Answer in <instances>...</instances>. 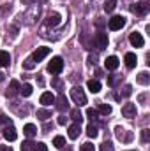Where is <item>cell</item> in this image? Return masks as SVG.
I'll use <instances>...</instances> for the list:
<instances>
[{"label":"cell","mask_w":150,"mask_h":151,"mask_svg":"<svg viewBox=\"0 0 150 151\" xmlns=\"http://www.w3.org/2000/svg\"><path fill=\"white\" fill-rule=\"evenodd\" d=\"M39 14H41V7H37V5H28V11L23 12L18 19H21L25 25H32V23H36Z\"/></svg>","instance_id":"obj_1"},{"label":"cell","mask_w":150,"mask_h":151,"mask_svg":"<svg viewBox=\"0 0 150 151\" xmlns=\"http://www.w3.org/2000/svg\"><path fill=\"white\" fill-rule=\"evenodd\" d=\"M71 99H73V102H74L78 107H81V106L87 104V95H85V91L81 90V86H74V88L71 90Z\"/></svg>","instance_id":"obj_2"},{"label":"cell","mask_w":150,"mask_h":151,"mask_svg":"<svg viewBox=\"0 0 150 151\" xmlns=\"http://www.w3.org/2000/svg\"><path fill=\"white\" fill-rule=\"evenodd\" d=\"M62 69H64V60H62L60 56L51 58V62L48 63V70H50L51 74H60Z\"/></svg>","instance_id":"obj_3"},{"label":"cell","mask_w":150,"mask_h":151,"mask_svg":"<svg viewBox=\"0 0 150 151\" xmlns=\"http://www.w3.org/2000/svg\"><path fill=\"white\" fill-rule=\"evenodd\" d=\"M131 11H133L134 14H138V16H145L150 11V4L149 2H136V4L131 5Z\"/></svg>","instance_id":"obj_4"},{"label":"cell","mask_w":150,"mask_h":151,"mask_svg":"<svg viewBox=\"0 0 150 151\" xmlns=\"http://www.w3.org/2000/svg\"><path fill=\"white\" fill-rule=\"evenodd\" d=\"M115 135H117V139L118 141H122V142H131L133 141V132H127L125 128H122V127H117L115 128Z\"/></svg>","instance_id":"obj_5"},{"label":"cell","mask_w":150,"mask_h":151,"mask_svg":"<svg viewBox=\"0 0 150 151\" xmlns=\"http://www.w3.org/2000/svg\"><path fill=\"white\" fill-rule=\"evenodd\" d=\"M124 25H125V18L124 16H113L111 19L108 21V27H110V30H113V32L124 28Z\"/></svg>","instance_id":"obj_6"},{"label":"cell","mask_w":150,"mask_h":151,"mask_svg":"<svg viewBox=\"0 0 150 151\" xmlns=\"http://www.w3.org/2000/svg\"><path fill=\"white\" fill-rule=\"evenodd\" d=\"M94 42H95V47H97L99 51L104 49V47H108V34H104V32H97L95 37H94Z\"/></svg>","instance_id":"obj_7"},{"label":"cell","mask_w":150,"mask_h":151,"mask_svg":"<svg viewBox=\"0 0 150 151\" xmlns=\"http://www.w3.org/2000/svg\"><path fill=\"white\" fill-rule=\"evenodd\" d=\"M60 23H62V16H60L58 12H51V14L48 16V19L44 21V27H48V28L51 27V28H53V27H58Z\"/></svg>","instance_id":"obj_8"},{"label":"cell","mask_w":150,"mask_h":151,"mask_svg":"<svg viewBox=\"0 0 150 151\" xmlns=\"http://www.w3.org/2000/svg\"><path fill=\"white\" fill-rule=\"evenodd\" d=\"M50 55V47H46V46H42V47H37L36 51H34V55H32V60L34 62H41V60H44L46 56Z\"/></svg>","instance_id":"obj_9"},{"label":"cell","mask_w":150,"mask_h":151,"mask_svg":"<svg viewBox=\"0 0 150 151\" xmlns=\"http://www.w3.org/2000/svg\"><path fill=\"white\" fill-rule=\"evenodd\" d=\"M2 132H4V137H5V141H9V142L16 141V137H18V132H16V128H14L12 125L5 127V128H4Z\"/></svg>","instance_id":"obj_10"},{"label":"cell","mask_w":150,"mask_h":151,"mask_svg":"<svg viewBox=\"0 0 150 151\" xmlns=\"http://www.w3.org/2000/svg\"><path fill=\"white\" fill-rule=\"evenodd\" d=\"M129 42H131L134 47H141V46L145 44V40H143V37H141L140 32H133V34L129 35Z\"/></svg>","instance_id":"obj_11"},{"label":"cell","mask_w":150,"mask_h":151,"mask_svg":"<svg viewBox=\"0 0 150 151\" xmlns=\"http://www.w3.org/2000/svg\"><path fill=\"white\" fill-rule=\"evenodd\" d=\"M122 114H124V118L133 119V118L136 116V106H134V104H124V107H122Z\"/></svg>","instance_id":"obj_12"},{"label":"cell","mask_w":150,"mask_h":151,"mask_svg":"<svg viewBox=\"0 0 150 151\" xmlns=\"http://www.w3.org/2000/svg\"><path fill=\"white\" fill-rule=\"evenodd\" d=\"M55 102H57V109H58V111H67V109H69V100L66 99L64 93L58 95V99H55Z\"/></svg>","instance_id":"obj_13"},{"label":"cell","mask_w":150,"mask_h":151,"mask_svg":"<svg viewBox=\"0 0 150 151\" xmlns=\"http://www.w3.org/2000/svg\"><path fill=\"white\" fill-rule=\"evenodd\" d=\"M41 104H42V106H51V104H55V95H53L51 91H44V93L41 95Z\"/></svg>","instance_id":"obj_14"},{"label":"cell","mask_w":150,"mask_h":151,"mask_svg":"<svg viewBox=\"0 0 150 151\" xmlns=\"http://www.w3.org/2000/svg\"><path fill=\"white\" fill-rule=\"evenodd\" d=\"M20 88H21V86H20V83H18V81H11L9 90L5 91V95H7V97H14V95H18V93H20Z\"/></svg>","instance_id":"obj_15"},{"label":"cell","mask_w":150,"mask_h":151,"mask_svg":"<svg viewBox=\"0 0 150 151\" xmlns=\"http://www.w3.org/2000/svg\"><path fill=\"white\" fill-rule=\"evenodd\" d=\"M81 134V125L79 123H73L69 127V139H78Z\"/></svg>","instance_id":"obj_16"},{"label":"cell","mask_w":150,"mask_h":151,"mask_svg":"<svg viewBox=\"0 0 150 151\" xmlns=\"http://www.w3.org/2000/svg\"><path fill=\"white\" fill-rule=\"evenodd\" d=\"M124 60H125V65H127V69H134V67H136V62H138V58H136V55H134V53H127Z\"/></svg>","instance_id":"obj_17"},{"label":"cell","mask_w":150,"mask_h":151,"mask_svg":"<svg viewBox=\"0 0 150 151\" xmlns=\"http://www.w3.org/2000/svg\"><path fill=\"white\" fill-rule=\"evenodd\" d=\"M104 65H106L108 70H115V69L118 67V58H117V56H108V58L104 60Z\"/></svg>","instance_id":"obj_18"},{"label":"cell","mask_w":150,"mask_h":151,"mask_svg":"<svg viewBox=\"0 0 150 151\" xmlns=\"http://www.w3.org/2000/svg\"><path fill=\"white\" fill-rule=\"evenodd\" d=\"M87 86H88V90H90L92 93H99V91H101V83H99L97 79H90V81L87 83Z\"/></svg>","instance_id":"obj_19"},{"label":"cell","mask_w":150,"mask_h":151,"mask_svg":"<svg viewBox=\"0 0 150 151\" xmlns=\"http://www.w3.org/2000/svg\"><path fill=\"white\" fill-rule=\"evenodd\" d=\"M23 134H25L27 137H34V135L37 134V128H36V125H32V123H27V125L23 127Z\"/></svg>","instance_id":"obj_20"},{"label":"cell","mask_w":150,"mask_h":151,"mask_svg":"<svg viewBox=\"0 0 150 151\" xmlns=\"http://www.w3.org/2000/svg\"><path fill=\"white\" fill-rule=\"evenodd\" d=\"M136 81H138L140 84L147 86V84L150 83V74H149V72H140V74H138V77H136Z\"/></svg>","instance_id":"obj_21"},{"label":"cell","mask_w":150,"mask_h":151,"mask_svg":"<svg viewBox=\"0 0 150 151\" xmlns=\"http://www.w3.org/2000/svg\"><path fill=\"white\" fill-rule=\"evenodd\" d=\"M11 63V56L7 51H0V67H7Z\"/></svg>","instance_id":"obj_22"},{"label":"cell","mask_w":150,"mask_h":151,"mask_svg":"<svg viewBox=\"0 0 150 151\" xmlns=\"http://www.w3.org/2000/svg\"><path fill=\"white\" fill-rule=\"evenodd\" d=\"M97 134H99V132H97V127H95L94 123H90V125L87 127V135H88L90 139H95V137H97Z\"/></svg>","instance_id":"obj_23"},{"label":"cell","mask_w":150,"mask_h":151,"mask_svg":"<svg viewBox=\"0 0 150 151\" xmlns=\"http://www.w3.org/2000/svg\"><path fill=\"white\" fill-rule=\"evenodd\" d=\"M97 113L108 116V114H111V106H108V104H99V106H97Z\"/></svg>","instance_id":"obj_24"},{"label":"cell","mask_w":150,"mask_h":151,"mask_svg":"<svg viewBox=\"0 0 150 151\" xmlns=\"http://www.w3.org/2000/svg\"><path fill=\"white\" fill-rule=\"evenodd\" d=\"M37 118L41 119V121H46V119L51 118V111H48V109H39L37 111Z\"/></svg>","instance_id":"obj_25"},{"label":"cell","mask_w":150,"mask_h":151,"mask_svg":"<svg viewBox=\"0 0 150 151\" xmlns=\"http://www.w3.org/2000/svg\"><path fill=\"white\" fill-rule=\"evenodd\" d=\"M53 146L58 148V150H64V146H66V139H64L62 135H57V137L53 139Z\"/></svg>","instance_id":"obj_26"},{"label":"cell","mask_w":150,"mask_h":151,"mask_svg":"<svg viewBox=\"0 0 150 151\" xmlns=\"http://www.w3.org/2000/svg\"><path fill=\"white\" fill-rule=\"evenodd\" d=\"M87 118H88L92 123H94V121H97V119H99V113H97V109H92V107H90V109H87Z\"/></svg>","instance_id":"obj_27"},{"label":"cell","mask_w":150,"mask_h":151,"mask_svg":"<svg viewBox=\"0 0 150 151\" xmlns=\"http://www.w3.org/2000/svg\"><path fill=\"white\" fill-rule=\"evenodd\" d=\"M9 125H12L11 118H7L5 114L0 113V130H4V128H5V127H9Z\"/></svg>","instance_id":"obj_28"},{"label":"cell","mask_w":150,"mask_h":151,"mask_svg":"<svg viewBox=\"0 0 150 151\" xmlns=\"http://www.w3.org/2000/svg\"><path fill=\"white\" fill-rule=\"evenodd\" d=\"M32 90H34V88H32L30 84H23V86L20 88V93H21L23 97H30V95H32Z\"/></svg>","instance_id":"obj_29"},{"label":"cell","mask_w":150,"mask_h":151,"mask_svg":"<svg viewBox=\"0 0 150 151\" xmlns=\"http://www.w3.org/2000/svg\"><path fill=\"white\" fill-rule=\"evenodd\" d=\"M71 118L74 119V123H79V125H81V121H83V114L79 113V109H74V111H71Z\"/></svg>","instance_id":"obj_30"},{"label":"cell","mask_w":150,"mask_h":151,"mask_svg":"<svg viewBox=\"0 0 150 151\" xmlns=\"http://www.w3.org/2000/svg\"><path fill=\"white\" fill-rule=\"evenodd\" d=\"M34 67H36V62L32 60V56H28V58L23 62V69H27V70H32Z\"/></svg>","instance_id":"obj_31"},{"label":"cell","mask_w":150,"mask_h":151,"mask_svg":"<svg viewBox=\"0 0 150 151\" xmlns=\"http://www.w3.org/2000/svg\"><path fill=\"white\" fill-rule=\"evenodd\" d=\"M115 7H117V0H108V2L104 4V11H106V12H113Z\"/></svg>","instance_id":"obj_32"},{"label":"cell","mask_w":150,"mask_h":151,"mask_svg":"<svg viewBox=\"0 0 150 151\" xmlns=\"http://www.w3.org/2000/svg\"><path fill=\"white\" fill-rule=\"evenodd\" d=\"M122 79V76H118V74H113V76H108V84L110 86H117V83Z\"/></svg>","instance_id":"obj_33"},{"label":"cell","mask_w":150,"mask_h":151,"mask_svg":"<svg viewBox=\"0 0 150 151\" xmlns=\"http://www.w3.org/2000/svg\"><path fill=\"white\" fill-rule=\"evenodd\" d=\"M131 93H133V86H131V84H125L124 90L120 91V97H129ZM120 97H118V99H120Z\"/></svg>","instance_id":"obj_34"},{"label":"cell","mask_w":150,"mask_h":151,"mask_svg":"<svg viewBox=\"0 0 150 151\" xmlns=\"http://www.w3.org/2000/svg\"><path fill=\"white\" fill-rule=\"evenodd\" d=\"M12 11V4H4V7H0V16H5Z\"/></svg>","instance_id":"obj_35"},{"label":"cell","mask_w":150,"mask_h":151,"mask_svg":"<svg viewBox=\"0 0 150 151\" xmlns=\"http://www.w3.org/2000/svg\"><path fill=\"white\" fill-rule=\"evenodd\" d=\"M34 142L32 141H25L23 144H21V151H34Z\"/></svg>","instance_id":"obj_36"},{"label":"cell","mask_w":150,"mask_h":151,"mask_svg":"<svg viewBox=\"0 0 150 151\" xmlns=\"http://www.w3.org/2000/svg\"><path fill=\"white\" fill-rule=\"evenodd\" d=\"M149 139H150V130H147V128H145V130H141V142H143V144H147V142H149Z\"/></svg>","instance_id":"obj_37"},{"label":"cell","mask_w":150,"mask_h":151,"mask_svg":"<svg viewBox=\"0 0 150 151\" xmlns=\"http://www.w3.org/2000/svg\"><path fill=\"white\" fill-rule=\"evenodd\" d=\"M79 151H95V148L92 142H85L83 146H79Z\"/></svg>","instance_id":"obj_38"},{"label":"cell","mask_w":150,"mask_h":151,"mask_svg":"<svg viewBox=\"0 0 150 151\" xmlns=\"http://www.w3.org/2000/svg\"><path fill=\"white\" fill-rule=\"evenodd\" d=\"M101 151H113V144L111 142H108V141L103 142V144H101Z\"/></svg>","instance_id":"obj_39"},{"label":"cell","mask_w":150,"mask_h":151,"mask_svg":"<svg viewBox=\"0 0 150 151\" xmlns=\"http://www.w3.org/2000/svg\"><path fill=\"white\" fill-rule=\"evenodd\" d=\"M34 151H48V148H46L44 142H37V144L34 146Z\"/></svg>","instance_id":"obj_40"},{"label":"cell","mask_w":150,"mask_h":151,"mask_svg":"<svg viewBox=\"0 0 150 151\" xmlns=\"http://www.w3.org/2000/svg\"><path fill=\"white\" fill-rule=\"evenodd\" d=\"M104 25H106V21H104V18H97V19H95V27H97V28H103Z\"/></svg>","instance_id":"obj_41"},{"label":"cell","mask_w":150,"mask_h":151,"mask_svg":"<svg viewBox=\"0 0 150 151\" xmlns=\"http://www.w3.org/2000/svg\"><path fill=\"white\" fill-rule=\"evenodd\" d=\"M51 84H53L55 88H62V81H60L58 77H53V81H51Z\"/></svg>","instance_id":"obj_42"},{"label":"cell","mask_w":150,"mask_h":151,"mask_svg":"<svg viewBox=\"0 0 150 151\" xmlns=\"http://www.w3.org/2000/svg\"><path fill=\"white\" fill-rule=\"evenodd\" d=\"M36 2H46V0H21L23 5H34Z\"/></svg>","instance_id":"obj_43"},{"label":"cell","mask_w":150,"mask_h":151,"mask_svg":"<svg viewBox=\"0 0 150 151\" xmlns=\"http://www.w3.org/2000/svg\"><path fill=\"white\" fill-rule=\"evenodd\" d=\"M67 119H69V118H66V116L62 114V116H58V119H57V121H58V125H66V123H67Z\"/></svg>","instance_id":"obj_44"},{"label":"cell","mask_w":150,"mask_h":151,"mask_svg":"<svg viewBox=\"0 0 150 151\" xmlns=\"http://www.w3.org/2000/svg\"><path fill=\"white\" fill-rule=\"evenodd\" d=\"M88 60H90V63H92V65H95V63H97V55H90V56H88Z\"/></svg>","instance_id":"obj_45"},{"label":"cell","mask_w":150,"mask_h":151,"mask_svg":"<svg viewBox=\"0 0 150 151\" xmlns=\"http://www.w3.org/2000/svg\"><path fill=\"white\" fill-rule=\"evenodd\" d=\"M50 128H51L50 125H44V128H42V130H44V134H46V132H50Z\"/></svg>","instance_id":"obj_46"},{"label":"cell","mask_w":150,"mask_h":151,"mask_svg":"<svg viewBox=\"0 0 150 151\" xmlns=\"http://www.w3.org/2000/svg\"><path fill=\"white\" fill-rule=\"evenodd\" d=\"M4 79H5V74H4V72H0V83H2Z\"/></svg>","instance_id":"obj_47"},{"label":"cell","mask_w":150,"mask_h":151,"mask_svg":"<svg viewBox=\"0 0 150 151\" xmlns=\"http://www.w3.org/2000/svg\"><path fill=\"white\" fill-rule=\"evenodd\" d=\"M0 151H7V148L5 146H0Z\"/></svg>","instance_id":"obj_48"},{"label":"cell","mask_w":150,"mask_h":151,"mask_svg":"<svg viewBox=\"0 0 150 151\" xmlns=\"http://www.w3.org/2000/svg\"><path fill=\"white\" fill-rule=\"evenodd\" d=\"M66 151H73V150H71V148H66Z\"/></svg>","instance_id":"obj_49"},{"label":"cell","mask_w":150,"mask_h":151,"mask_svg":"<svg viewBox=\"0 0 150 151\" xmlns=\"http://www.w3.org/2000/svg\"><path fill=\"white\" fill-rule=\"evenodd\" d=\"M7 151H12V150H11V148H7Z\"/></svg>","instance_id":"obj_50"},{"label":"cell","mask_w":150,"mask_h":151,"mask_svg":"<svg viewBox=\"0 0 150 151\" xmlns=\"http://www.w3.org/2000/svg\"><path fill=\"white\" fill-rule=\"evenodd\" d=\"M133 151H134V150H133Z\"/></svg>","instance_id":"obj_51"}]
</instances>
